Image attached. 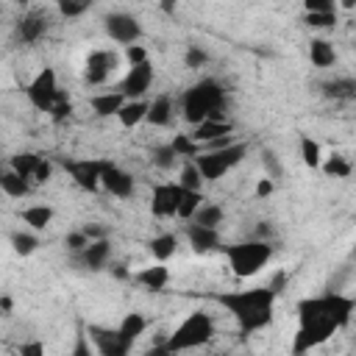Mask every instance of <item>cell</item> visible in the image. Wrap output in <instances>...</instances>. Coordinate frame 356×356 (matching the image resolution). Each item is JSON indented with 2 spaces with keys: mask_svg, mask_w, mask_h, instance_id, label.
<instances>
[{
  "mask_svg": "<svg viewBox=\"0 0 356 356\" xmlns=\"http://www.w3.org/2000/svg\"><path fill=\"white\" fill-rule=\"evenodd\" d=\"M295 312H298V331L292 337L289 356H306L350 325L356 312V298L328 289L323 295L298 300Z\"/></svg>",
  "mask_w": 356,
  "mask_h": 356,
  "instance_id": "obj_1",
  "label": "cell"
},
{
  "mask_svg": "<svg viewBox=\"0 0 356 356\" xmlns=\"http://www.w3.org/2000/svg\"><path fill=\"white\" fill-rule=\"evenodd\" d=\"M275 298H278V286H273V284L253 286V289H231V292L214 295V300L234 317L242 337H253L256 331H261L273 323Z\"/></svg>",
  "mask_w": 356,
  "mask_h": 356,
  "instance_id": "obj_2",
  "label": "cell"
},
{
  "mask_svg": "<svg viewBox=\"0 0 356 356\" xmlns=\"http://www.w3.org/2000/svg\"><path fill=\"white\" fill-rule=\"evenodd\" d=\"M181 114L192 125L225 117V86L217 78H200L181 95Z\"/></svg>",
  "mask_w": 356,
  "mask_h": 356,
  "instance_id": "obj_3",
  "label": "cell"
},
{
  "mask_svg": "<svg viewBox=\"0 0 356 356\" xmlns=\"http://www.w3.org/2000/svg\"><path fill=\"white\" fill-rule=\"evenodd\" d=\"M273 242H261V239H248V242H234L225 245L222 253L228 259V267L236 278H250L256 273H261V267L273 259Z\"/></svg>",
  "mask_w": 356,
  "mask_h": 356,
  "instance_id": "obj_4",
  "label": "cell"
},
{
  "mask_svg": "<svg viewBox=\"0 0 356 356\" xmlns=\"http://www.w3.org/2000/svg\"><path fill=\"white\" fill-rule=\"evenodd\" d=\"M211 337H214V320H211L209 312H200L197 309V312L186 314L178 323V328L164 339V345L178 356L184 350H192V348H200V345L211 342Z\"/></svg>",
  "mask_w": 356,
  "mask_h": 356,
  "instance_id": "obj_5",
  "label": "cell"
},
{
  "mask_svg": "<svg viewBox=\"0 0 356 356\" xmlns=\"http://www.w3.org/2000/svg\"><path fill=\"white\" fill-rule=\"evenodd\" d=\"M248 153V145L245 142H234L231 147H222V150H203L197 159H192L203 175L206 184H214L220 181L222 175H228Z\"/></svg>",
  "mask_w": 356,
  "mask_h": 356,
  "instance_id": "obj_6",
  "label": "cell"
},
{
  "mask_svg": "<svg viewBox=\"0 0 356 356\" xmlns=\"http://www.w3.org/2000/svg\"><path fill=\"white\" fill-rule=\"evenodd\" d=\"M58 92H61V86H58V78H56V70H53V67L39 70V72L33 75V81L25 86L28 103H31L36 111H44V114H50V108L56 106Z\"/></svg>",
  "mask_w": 356,
  "mask_h": 356,
  "instance_id": "obj_7",
  "label": "cell"
},
{
  "mask_svg": "<svg viewBox=\"0 0 356 356\" xmlns=\"http://www.w3.org/2000/svg\"><path fill=\"white\" fill-rule=\"evenodd\" d=\"M64 170H67V175L75 181L78 189L95 192V189L103 184L106 159H64Z\"/></svg>",
  "mask_w": 356,
  "mask_h": 356,
  "instance_id": "obj_8",
  "label": "cell"
},
{
  "mask_svg": "<svg viewBox=\"0 0 356 356\" xmlns=\"http://www.w3.org/2000/svg\"><path fill=\"white\" fill-rule=\"evenodd\" d=\"M103 31H106V36H108L111 42L125 44V47L139 44V39H142V25H139V19H136L134 14H125V11L108 14V17L103 19Z\"/></svg>",
  "mask_w": 356,
  "mask_h": 356,
  "instance_id": "obj_9",
  "label": "cell"
},
{
  "mask_svg": "<svg viewBox=\"0 0 356 356\" xmlns=\"http://www.w3.org/2000/svg\"><path fill=\"white\" fill-rule=\"evenodd\" d=\"M50 31V14L44 8H28L14 22V42L19 44H36Z\"/></svg>",
  "mask_w": 356,
  "mask_h": 356,
  "instance_id": "obj_10",
  "label": "cell"
},
{
  "mask_svg": "<svg viewBox=\"0 0 356 356\" xmlns=\"http://www.w3.org/2000/svg\"><path fill=\"white\" fill-rule=\"evenodd\" d=\"M86 334L97 350V356H128L131 353V342L122 339V334L117 328H106V325H97V323H89L86 325Z\"/></svg>",
  "mask_w": 356,
  "mask_h": 356,
  "instance_id": "obj_11",
  "label": "cell"
},
{
  "mask_svg": "<svg viewBox=\"0 0 356 356\" xmlns=\"http://www.w3.org/2000/svg\"><path fill=\"white\" fill-rule=\"evenodd\" d=\"M181 197H184V189H181L178 181L156 184L153 195H150V214L153 217H178Z\"/></svg>",
  "mask_w": 356,
  "mask_h": 356,
  "instance_id": "obj_12",
  "label": "cell"
},
{
  "mask_svg": "<svg viewBox=\"0 0 356 356\" xmlns=\"http://www.w3.org/2000/svg\"><path fill=\"white\" fill-rule=\"evenodd\" d=\"M117 67V53L111 50H92L83 61V83L86 86H103L108 75Z\"/></svg>",
  "mask_w": 356,
  "mask_h": 356,
  "instance_id": "obj_13",
  "label": "cell"
},
{
  "mask_svg": "<svg viewBox=\"0 0 356 356\" xmlns=\"http://www.w3.org/2000/svg\"><path fill=\"white\" fill-rule=\"evenodd\" d=\"M150 83H153V64L145 61V64H136V67L128 70V75H125L122 83H120V92H122L128 100H142V97L147 95Z\"/></svg>",
  "mask_w": 356,
  "mask_h": 356,
  "instance_id": "obj_14",
  "label": "cell"
},
{
  "mask_svg": "<svg viewBox=\"0 0 356 356\" xmlns=\"http://www.w3.org/2000/svg\"><path fill=\"white\" fill-rule=\"evenodd\" d=\"M108 259H111V242H108V239L89 242V248H83L81 253H72V261L81 264V267L89 270V273L106 270V267H108Z\"/></svg>",
  "mask_w": 356,
  "mask_h": 356,
  "instance_id": "obj_15",
  "label": "cell"
},
{
  "mask_svg": "<svg viewBox=\"0 0 356 356\" xmlns=\"http://www.w3.org/2000/svg\"><path fill=\"white\" fill-rule=\"evenodd\" d=\"M108 195L114 197H131L134 195V175L122 167H117L111 159H106V170H103V184H100Z\"/></svg>",
  "mask_w": 356,
  "mask_h": 356,
  "instance_id": "obj_16",
  "label": "cell"
},
{
  "mask_svg": "<svg viewBox=\"0 0 356 356\" xmlns=\"http://www.w3.org/2000/svg\"><path fill=\"white\" fill-rule=\"evenodd\" d=\"M222 136H234V122H231L228 117L206 120V122L195 125V131H192V139H195L200 147H206V145H211V142H217V139H222Z\"/></svg>",
  "mask_w": 356,
  "mask_h": 356,
  "instance_id": "obj_17",
  "label": "cell"
},
{
  "mask_svg": "<svg viewBox=\"0 0 356 356\" xmlns=\"http://www.w3.org/2000/svg\"><path fill=\"white\" fill-rule=\"evenodd\" d=\"M184 234H186V239H189V245H192L195 253H211V250H217V248L222 250L217 228H203V225H197V222H189V225L184 228Z\"/></svg>",
  "mask_w": 356,
  "mask_h": 356,
  "instance_id": "obj_18",
  "label": "cell"
},
{
  "mask_svg": "<svg viewBox=\"0 0 356 356\" xmlns=\"http://www.w3.org/2000/svg\"><path fill=\"white\" fill-rule=\"evenodd\" d=\"M134 281H136L139 286L150 289V292H161V289L170 284V270H167V264L153 261V264L136 270V273H134Z\"/></svg>",
  "mask_w": 356,
  "mask_h": 356,
  "instance_id": "obj_19",
  "label": "cell"
},
{
  "mask_svg": "<svg viewBox=\"0 0 356 356\" xmlns=\"http://www.w3.org/2000/svg\"><path fill=\"white\" fill-rule=\"evenodd\" d=\"M125 95L120 92V89H108V92H97V95H92L89 97V106H92V111L97 114V117H117L120 114V108L125 106Z\"/></svg>",
  "mask_w": 356,
  "mask_h": 356,
  "instance_id": "obj_20",
  "label": "cell"
},
{
  "mask_svg": "<svg viewBox=\"0 0 356 356\" xmlns=\"http://www.w3.org/2000/svg\"><path fill=\"white\" fill-rule=\"evenodd\" d=\"M53 209L50 206H44V203H33V206H25L22 211H19V220L31 228V231H44L50 222H53Z\"/></svg>",
  "mask_w": 356,
  "mask_h": 356,
  "instance_id": "obj_21",
  "label": "cell"
},
{
  "mask_svg": "<svg viewBox=\"0 0 356 356\" xmlns=\"http://www.w3.org/2000/svg\"><path fill=\"white\" fill-rule=\"evenodd\" d=\"M323 97L328 100H350L356 97V78H331L320 83Z\"/></svg>",
  "mask_w": 356,
  "mask_h": 356,
  "instance_id": "obj_22",
  "label": "cell"
},
{
  "mask_svg": "<svg viewBox=\"0 0 356 356\" xmlns=\"http://www.w3.org/2000/svg\"><path fill=\"white\" fill-rule=\"evenodd\" d=\"M147 108H150L147 100H125V106L120 108L117 120H120L122 128H136L139 122L147 120Z\"/></svg>",
  "mask_w": 356,
  "mask_h": 356,
  "instance_id": "obj_23",
  "label": "cell"
},
{
  "mask_svg": "<svg viewBox=\"0 0 356 356\" xmlns=\"http://www.w3.org/2000/svg\"><path fill=\"white\" fill-rule=\"evenodd\" d=\"M117 331L122 334V339H125V342H131V345H134V342L147 331V317H145L142 312H128V314L120 320Z\"/></svg>",
  "mask_w": 356,
  "mask_h": 356,
  "instance_id": "obj_24",
  "label": "cell"
},
{
  "mask_svg": "<svg viewBox=\"0 0 356 356\" xmlns=\"http://www.w3.org/2000/svg\"><path fill=\"white\" fill-rule=\"evenodd\" d=\"M145 122H150V125H156V128L170 125V122H172V97L159 95L156 100H150V108H147V120H145Z\"/></svg>",
  "mask_w": 356,
  "mask_h": 356,
  "instance_id": "obj_25",
  "label": "cell"
},
{
  "mask_svg": "<svg viewBox=\"0 0 356 356\" xmlns=\"http://www.w3.org/2000/svg\"><path fill=\"white\" fill-rule=\"evenodd\" d=\"M39 161H42V156H39V153L22 150V153H14V156L8 159V170H14L17 175H22L25 181H31V184H33V172H36Z\"/></svg>",
  "mask_w": 356,
  "mask_h": 356,
  "instance_id": "obj_26",
  "label": "cell"
},
{
  "mask_svg": "<svg viewBox=\"0 0 356 356\" xmlns=\"http://www.w3.org/2000/svg\"><path fill=\"white\" fill-rule=\"evenodd\" d=\"M147 250H150V256L156 259V261H167V259H172V253L178 250V239H175V234H159V236H153V239H147Z\"/></svg>",
  "mask_w": 356,
  "mask_h": 356,
  "instance_id": "obj_27",
  "label": "cell"
},
{
  "mask_svg": "<svg viewBox=\"0 0 356 356\" xmlns=\"http://www.w3.org/2000/svg\"><path fill=\"white\" fill-rule=\"evenodd\" d=\"M309 58H312L314 67L323 70V67H331L337 61V50H334V44L328 39H312L309 42Z\"/></svg>",
  "mask_w": 356,
  "mask_h": 356,
  "instance_id": "obj_28",
  "label": "cell"
},
{
  "mask_svg": "<svg viewBox=\"0 0 356 356\" xmlns=\"http://www.w3.org/2000/svg\"><path fill=\"white\" fill-rule=\"evenodd\" d=\"M31 181H25L22 175H17L14 170H3L0 172V189L8 195V197H25L31 195Z\"/></svg>",
  "mask_w": 356,
  "mask_h": 356,
  "instance_id": "obj_29",
  "label": "cell"
},
{
  "mask_svg": "<svg viewBox=\"0 0 356 356\" xmlns=\"http://www.w3.org/2000/svg\"><path fill=\"white\" fill-rule=\"evenodd\" d=\"M328 178H348L350 172H353V164L348 161V156H342V153H331L325 161H323V167H320Z\"/></svg>",
  "mask_w": 356,
  "mask_h": 356,
  "instance_id": "obj_30",
  "label": "cell"
},
{
  "mask_svg": "<svg viewBox=\"0 0 356 356\" xmlns=\"http://www.w3.org/2000/svg\"><path fill=\"white\" fill-rule=\"evenodd\" d=\"M172 150L178 153V159H186V161H192V159H197L203 150H200V145L192 139V134H175L172 136Z\"/></svg>",
  "mask_w": 356,
  "mask_h": 356,
  "instance_id": "obj_31",
  "label": "cell"
},
{
  "mask_svg": "<svg viewBox=\"0 0 356 356\" xmlns=\"http://www.w3.org/2000/svg\"><path fill=\"white\" fill-rule=\"evenodd\" d=\"M300 159H303V164L309 167V170H320L323 167V150H320V145L312 139V136H300Z\"/></svg>",
  "mask_w": 356,
  "mask_h": 356,
  "instance_id": "obj_32",
  "label": "cell"
},
{
  "mask_svg": "<svg viewBox=\"0 0 356 356\" xmlns=\"http://www.w3.org/2000/svg\"><path fill=\"white\" fill-rule=\"evenodd\" d=\"M178 184H181V189H186V192H203V184H206V181H203L197 164H195V161H186V164L181 167Z\"/></svg>",
  "mask_w": 356,
  "mask_h": 356,
  "instance_id": "obj_33",
  "label": "cell"
},
{
  "mask_svg": "<svg viewBox=\"0 0 356 356\" xmlns=\"http://www.w3.org/2000/svg\"><path fill=\"white\" fill-rule=\"evenodd\" d=\"M8 242H11L14 253H19V256H31V253L39 248V236H36L33 231H14V234L8 236Z\"/></svg>",
  "mask_w": 356,
  "mask_h": 356,
  "instance_id": "obj_34",
  "label": "cell"
},
{
  "mask_svg": "<svg viewBox=\"0 0 356 356\" xmlns=\"http://www.w3.org/2000/svg\"><path fill=\"white\" fill-rule=\"evenodd\" d=\"M203 206V192H186L184 189V197H181V206H178V217L181 220H195V214L200 211Z\"/></svg>",
  "mask_w": 356,
  "mask_h": 356,
  "instance_id": "obj_35",
  "label": "cell"
},
{
  "mask_svg": "<svg viewBox=\"0 0 356 356\" xmlns=\"http://www.w3.org/2000/svg\"><path fill=\"white\" fill-rule=\"evenodd\" d=\"M192 222H197V225H203V228H217V225L222 222V206H217V203H203Z\"/></svg>",
  "mask_w": 356,
  "mask_h": 356,
  "instance_id": "obj_36",
  "label": "cell"
},
{
  "mask_svg": "<svg viewBox=\"0 0 356 356\" xmlns=\"http://www.w3.org/2000/svg\"><path fill=\"white\" fill-rule=\"evenodd\" d=\"M150 161H153V167H159V170H172L175 161H178V153L172 150V145H159V147L150 150Z\"/></svg>",
  "mask_w": 356,
  "mask_h": 356,
  "instance_id": "obj_37",
  "label": "cell"
},
{
  "mask_svg": "<svg viewBox=\"0 0 356 356\" xmlns=\"http://www.w3.org/2000/svg\"><path fill=\"white\" fill-rule=\"evenodd\" d=\"M70 356H97L89 334H86V325H78V334H75V342H72Z\"/></svg>",
  "mask_w": 356,
  "mask_h": 356,
  "instance_id": "obj_38",
  "label": "cell"
},
{
  "mask_svg": "<svg viewBox=\"0 0 356 356\" xmlns=\"http://www.w3.org/2000/svg\"><path fill=\"white\" fill-rule=\"evenodd\" d=\"M70 114H72V100H70V95L61 89V92H58V100H56V106L50 108V114H47V117H50L56 125H61Z\"/></svg>",
  "mask_w": 356,
  "mask_h": 356,
  "instance_id": "obj_39",
  "label": "cell"
},
{
  "mask_svg": "<svg viewBox=\"0 0 356 356\" xmlns=\"http://www.w3.org/2000/svg\"><path fill=\"white\" fill-rule=\"evenodd\" d=\"M209 61V53L200 47V44H189L186 47V53H184V64L189 67V70H197V67H203Z\"/></svg>",
  "mask_w": 356,
  "mask_h": 356,
  "instance_id": "obj_40",
  "label": "cell"
},
{
  "mask_svg": "<svg viewBox=\"0 0 356 356\" xmlns=\"http://www.w3.org/2000/svg\"><path fill=\"white\" fill-rule=\"evenodd\" d=\"M303 22L309 28H334L337 25V11H328V14H303Z\"/></svg>",
  "mask_w": 356,
  "mask_h": 356,
  "instance_id": "obj_41",
  "label": "cell"
},
{
  "mask_svg": "<svg viewBox=\"0 0 356 356\" xmlns=\"http://www.w3.org/2000/svg\"><path fill=\"white\" fill-rule=\"evenodd\" d=\"M86 11H89V3H75V0H61L58 3V14L67 17V19H75V17L86 14Z\"/></svg>",
  "mask_w": 356,
  "mask_h": 356,
  "instance_id": "obj_42",
  "label": "cell"
},
{
  "mask_svg": "<svg viewBox=\"0 0 356 356\" xmlns=\"http://www.w3.org/2000/svg\"><path fill=\"white\" fill-rule=\"evenodd\" d=\"M64 245H67V250H70V253H81L83 248H89V236L78 228V231H70V234L64 236Z\"/></svg>",
  "mask_w": 356,
  "mask_h": 356,
  "instance_id": "obj_43",
  "label": "cell"
},
{
  "mask_svg": "<svg viewBox=\"0 0 356 356\" xmlns=\"http://www.w3.org/2000/svg\"><path fill=\"white\" fill-rule=\"evenodd\" d=\"M17 353H19V356H47L42 339H25V342H19Z\"/></svg>",
  "mask_w": 356,
  "mask_h": 356,
  "instance_id": "obj_44",
  "label": "cell"
},
{
  "mask_svg": "<svg viewBox=\"0 0 356 356\" xmlns=\"http://www.w3.org/2000/svg\"><path fill=\"white\" fill-rule=\"evenodd\" d=\"M303 11L306 14H328V11H337V6L331 0H306Z\"/></svg>",
  "mask_w": 356,
  "mask_h": 356,
  "instance_id": "obj_45",
  "label": "cell"
},
{
  "mask_svg": "<svg viewBox=\"0 0 356 356\" xmlns=\"http://www.w3.org/2000/svg\"><path fill=\"white\" fill-rule=\"evenodd\" d=\"M50 178H53V161L47 156H42V161H39V167L33 172V184H47Z\"/></svg>",
  "mask_w": 356,
  "mask_h": 356,
  "instance_id": "obj_46",
  "label": "cell"
},
{
  "mask_svg": "<svg viewBox=\"0 0 356 356\" xmlns=\"http://www.w3.org/2000/svg\"><path fill=\"white\" fill-rule=\"evenodd\" d=\"M125 58H128V64H131V67L150 61V58H147V50H145L142 44H131V47H125Z\"/></svg>",
  "mask_w": 356,
  "mask_h": 356,
  "instance_id": "obj_47",
  "label": "cell"
},
{
  "mask_svg": "<svg viewBox=\"0 0 356 356\" xmlns=\"http://www.w3.org/2000/svg\"><path fill=\"white\" fill-rule=\"evenodd\" d=\"M261 161H264V167H267V178H278L281 175V164H278V156L273 153V150H264L261 153Z\"/></svg>",
  "mask_w": 356,
  "mask_h": 356,
  "instance_id": "obj_48",
  "label": "cell"
},
{
  "mask_svg": "<svg viewBox=\"0 0 356 356\" xmlns=\"http://www.w3.org/2000/svg\"><path fill=\"white\" fill-rule=\"evenodd\" d=\"M81 231L89 236V242H97V239H108V228H106V225H97V222L81 225Z\"/></svg>",
  "mask_w": 356,
  "mask_h": 356,
  "instance_id": "obj_49",
  "label": "cell"
},
{
  "mask_svg": "<svg viewBox=\"0 0 356 356\" xmlns=\"http://www.w3.org/2000/svg\"><path fill=\"white\" fill-rule=\"evenodd\" d=\"M256 239H261V242H273V239H275V225H273L270 220H261V222L256 225Z\"/></svg>",
  "mask_w": 356,
  "mask_h": 356,
  "instance_id": "obj_50",
  "label": "cell"
},
{
  "mask_svg": "<svg viewBox=\"0 0 356 356\" xmlns=\"http://www.w3.org/2000/svg\"><path fill=\"white\" fill-rule=\"evenodd\" d=\"M273 189H275V184H273V178H259V184H256V197H270L273 195Z\"/></svg>",
  "mask_w": 356,
  "mask_h": 356,
  "instance_id": "obj_51",
  "label": "cell"
},
{
  "mask_svg": "<svg viewBox=\"0 0 356 356\" xmlns=\"http://www.w3.org/2000/svg\"><path fill=\"white\" fill-rule=\"evenodd\" d=\"M145 356H175V353H172V350H170L164 342H159V345H153V348H150Z\"/></svg>",
  "mask_w": 356,
  "mask_h": 356,
  "instance_id": "obj_52",
  "label": "cell"
},
{
  "mask_svg": "<svg viewBox=\"0 0 356 356\" xmlns=\"http://www.w3.org/2000/svg\"><path fill=\"white\" fill-rule=\"evenodd\" d=\"M111 273H114L117 278H134V273H128L125 264H111Z\"/></svg>",
  "mask_w": 356,
  "mask_h": 356,
  "instance_id": "obj_53",
  "label": "cell"
},
{
  "mask_svg": "<svg viewBox=\"0 0 356 356\" xmlns=\"http://www.w3.org/2000/svg\"><path fill=\"white\" fill-rule=\"evenodd\" d=\"M0 309H3V314H6V317L11 314V309H14V300H11V295H3V298H0Z\"/></svg>",
  "mask_w": 356,
  "mask_h": 356,
  "instance_id": "obj_54",
  "label": "cell"
},
{
  "mask_svg": "<svg viewBox=\"0 0 356 356\" xmlns=\"http://www.w3.org/2000/svg\"><path fill=\"white\" fill-rule=\"evenodd\" d=\"M211 356H228V353H211Z\"/></svg>",
  "mask_w": 356,
  "mask_h": 356,
  "instance_id": "obj_55",
  "label": "cell"
},
{
  "mask_svg": "<svg viewBox=\"0 0 356 356\" xmlns=\"http://www.w3.org/2000/svg\"><path fill=\"white\" fill-rule=\"evenodd\" d=\"M353 256H356V248H353Z\"/></svg>",
  "mask_w": 356,
  "mask_h": 356,
  "instance_id": "obj_56",
  "label": "cell"
}]
</instances>
